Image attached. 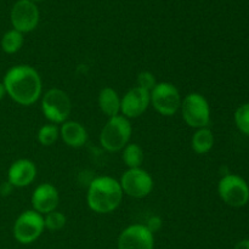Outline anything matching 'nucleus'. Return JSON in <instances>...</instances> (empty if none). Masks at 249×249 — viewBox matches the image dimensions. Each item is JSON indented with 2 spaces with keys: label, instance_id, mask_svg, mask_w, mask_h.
<instances>
[{
  "label": "nucleus",
  "instance_id": "a878e982",
  "mask_svg": "<svg viewBox=\"0 0 249 249\" xmlns=\"http://www.w3.org/2000/svg\"><path fill=\"white\" fill-rule=\"evenodd\" d=\"M233 249H249V238H246V240L240 241V242L235 246V248Z\"/></svg>",
  "mask_w": 249,
  "mask_h": 249
},
{
  "label": "nucleus",
  "instance_id": "6e6552de",
  "mask_svg": "<svg viewBox=\"0 0 249 249\" xmlns=\"http://www.w3.org/2000/svg\"><path fill=\"white\" fill-rule=\"evenodd\" d=\"M44 216L36 211H26L19 214L14 224V237L21 245H29L38 240L43 233Z\"/></svg>",
  "mask_w": 249,
  "mask_h": 249
},
{
  "label": "nucleus",
  "instance_id": "6ab92c4d",
  "mask_svg": "<svg viewBox=\"0 0 249 249\" xmlns=\"http://www.w3.org/2000/svg\"><path fill=\"white\" fill-rule=\"evenodd\" d=\"M1 49L6 53H16L23 45V34L16 29H10L2 36Z\"/></svg>",
  "mask_w": 249,
  "mask_h": 249
},
{
  "label": "nucleus",
  "instance_id": "7ed1b4c3",
  "mask_svg": "<svg viewBox=\"0 0 249 249\" xmlns=\"http://www.w3.org/2000/svg\"><path fill=\"white\" fill-rule=\"evenodd\" d=\"M131 124L124 116L108 118L100 133V143L108 152H118L129 143L131 136Z\"/></svg>",
  "mask_w": 249,
  "mask_h": 249
},
{
  "label": "nucleus",
  "instance_id": "393cba45",
  "mask_svg": "<svg viewBox=\"0 0 249 249\" xmlns=\"http://www.w3.org/2000/svg\"><path fill=\"white\" fill-rule=\"evenodd\" d=\"M12 189H14V186H12L9 181L2 182V185L0 186V192H1V195L6 196V195H10V192L12 191Z\"/></svg>",
  "mask_w": 249,
  "mask_h": 249
},
{
  "label": "nucleus",
  "instance_id": "1a4fd4ad",
  "mask_svg": "<svg viewBox=\"0 0 249 249\" xmlns=\"http://www.w3.org/2000/svg\"><path fill=\"white\" fill-rule=\"evenodd\" d=\"M123 194L133 198H143L148 196L153 189V179L146 170L141 168L128 169L119 180Z\"/></svg>",
  "mask_w": 249,
  "mask_h": 249
},
{
  "label": "nucleus",
  "instance_id": "4468645a",
  "mask_svg": "<svg viewBox=\"0 0 249 249\" xmlns=\"http://www.w3.org/2000/svg\"><path fill=\"white\" fill-rule=\"evenodd\" d=\"M36 167L31 160H17L7 170V181L14 187H26L34 181Z\"/></svg>",
  "mask_w": 249,
  "mask_h": 249
},
{
  "label": "nucleus",
  "instance_id": "f257e3e1",
  "mask_svg": "<svg viewBox=\"0 0 249 249\" xmlns=\"http://www.w3.org/2000/svg\"><path fill=\"white\" fill-rule=\"evenodd\" d=\"M6 94L21 106H31L41 96L43 84L39 73L27 65L14 66L2 80Z\"/></svg>",
  "mask_w": 249,
  "mask_h": 249
},
{
  "label": "nucleus",
  "instance_id": "5701e85b",
  "mask_svg": "<svg viewBox=\"0 0 249 249\" xmlns=\"http://www.w3.org/2000/svg\"><path fill=\"white\" fill-rule=\"evenodd\" d=\"M136 84H138L136 87L141 88L143 90H147V91H151L156 87L157 82H156V78L152 73L147 72V71H143V72L139 73Z\"/></svg>",
  "mask_w": 249,
  "mask_h": 249
},
{
  "label": "nucleus",
  "instance_id": "39448f33",
  "mask_svg": "<svg viewBox=\"0 0 249 249\" xmlns=\"http://www.w3.org/2000/svg\"><path fill=\"white\" fill-rule=\"evenodd\" d=\"M41 111L44 117L53 124H62L70 117L72 102L63 90L53 88L41 99Z\"/></svg>",
  "mask_w": 249,
  "mask_h": 249
},
{
  "label": "nucleus",
  "instance_id": "b1692460",
  "mask_svg": "<svg viewBox=\"0 0 249 249\" xmlns=\"http://www.w3.org/2000/svg\"><path fill=\"white\" fill-rule=\"evenodd\" d=\"M148 228V230L152 233H155L158 229L160 228V220L158 218H152L148 221V225H146Z\"/></svg>",
  "mask_w": 249,
  "mask_h": 249
},
{
  "label": "nucleus",
  "instance_id": "a211bd4d",
  "mask_svg": "<svg viewBox=\"0 0 249 249\" xmlns=\"http://www.w3.org/2000/svg\"><path fill=\"white\" fill-rule=\"evenodd\" d=\"M122 158L123 162L125 163L129 169L133 168H141V164L143 162V150L138 143H128L123 148Z\"/></svg>",
  "mask_w": 249,
  "mask_h": 249
},
{
  "label": "nucleus",
  "instance_id": "2eb2a0df",
  "mask_svg": "<svg viewBox=\"0 0 249 249\" xmlns=\"http://www.w3.org/2000/svg\"><path fill=\"white\" fill-rule=\"evenodd\" d=\"M60 136L63 142L73 148H79L87 143L88 133L84 126L74 121H66L60 128Z\"/></svg>",
  "mask_w": 249,
  "mask_h": 249
},
{
  "label": "nucleus",
  "instance_id": "ddd939ff",
  "mask_svg": "<svg viewBox=\"0 0 249 249\" xmlns=\"http://www.w3.org/2000/svg\"><path fill=\"white\" fill-rule=\"evenodd\" d=\"M58 191L53 184L44 182L36 187L32 195V207L33 211L38 212L41 215L56 211L58 206Z\"/></svg>",
  "mask_w": 249,
  "mask_h": 249
},
{
  "label": "nucleus",
  "instance_id": "dca6fc26",
  "mask_svg": "<svg viewBox=\"0 0 249 249\" xmlns=\"http://www.w3.org/2000/svg\"><path fill=\"white\" fill-rule=\"evenodd\" d=\"M99 106L102 113L108 118L121 113V97L112 88L106 87L99 94Z\"/></svg>",
  "mask_w": 249,
  "mask_h": 249
},
{
  "label": "nucleus",
  "instance_id": "0eeeda50",
  "mask_svg": "<svg viewBox=\"0 0 249 249\" xmlns=\"http://www.w3.org/2000/svg\"><path fill=\"white\" fill-rule=\"evenodd\" d=\"M150 97L153 108L162 116H174L181 107L180 92L172 83H157L150 91Z\"/></svg>",
  "mask_w": 249,
  "mask_h": 249
},
{
  "label": "nucleus",
  "instance_id": "412c9836",
  "mask_svg": "<svg viewBox=\"0 0 249 249\" xmlns=\"http://www.w3.org/2000/svg\"><path fill=\"white\" fill-rule=\"evenodd\" d=\"M233 118H235V124L238 130L249 136V102L241 105L236 109Z\"/></svg>",
  "mask_w": 249,
  "mask_h": 249
},
{
  "label": "nucleus",
  "instance_id": "f8f14e48",
  "mask_svg": "<svg viewBox=\"0 0 249 249\" xmlns=\"http://www.w3.org/2000/svg\"><path fill=\"white\" fill-rule=\"evenodd\" d=\"M150 104V91L134 87L121 99V113L128 119L138 118L145 113Z\"/></svg>",
  "mask_w": 249,
  "mask_h": 249
},
{
  "label": "nucleus",
  "instance_id": "423d86ee",
  "mask_svg": "<svg viewBox=\"0 0 249 249\" xmlns=\"http://www.w3.org/2000/svg\"><path fill=\"white\" fill-rule=\"evenodd\" d=\"M218 194L223 202L233 208L245 207L249 202V186L243 178L226 174L218 184Z\"/></svg>",
  "mask_w": 249,
  "mask_h": 249
},
{
  "label": "nucleus",
  "instance_id": "cd10ccee",
  "mask_svg": "<svg viewBox=\"0 0 249 249\" xmlns=\"http://www.w3.org/2000/svg\"><path fill=\"white\" fill-rule=\"evenodd\" d=\"M31 1H33V2L34 1H41V0H31Z\"/></svg>",
  "mask_w": 249,
  "mask_h": 249
},
{
  "label": "nucleus",
  "instance_id": "f3484780",
  "mask_svg": "<svg viewBox=\"0 0 249 249\" xmlns=\"http://www.w3.org/2000/svg\"><path fill=\"white\" fill-rule=\"evenodd\" d=\"M192 150L198 155H206L213 148L214 146V135L213 131L207 128L197 129L191 140Z\"/></svg>",
  "mask_w": 249,
  "mask_h": 249
},
{
  "label": "nucleus",
  "instance_id": "9b49d317",
  "mask_svg": "<svg viewBox=\"0 0 249 249\" xmlns=\"http://www.w3.org/2000/svg\"><path fill=\"white\" fill-rule=\"evenodd\" d=\"M155 237L142 224L130 225L118 237V249H153Z\"/></svg>",
  "mask_w": 249,
  "mask_h": 249
},
{
  "label": "nucleus",
  "instance_id": "f03ea898",
  "mask_svg": "<svg viewBox=\"0 0 249 249\" xmlns=\"http://www.w3.org/2000/svg\"><path fill=\"white\" fill-rule=\"evenodd\" d=\"M123 195L121 184L116 179L111 177L95 178L88 189V206L95 213H111L119 207Z\"/></svg>",
  "mask_w": 249,
  "mask_h": 249
},
{
  "label": "nucleus",
  "instance_id": "4be33fe9",
  "mask_svg": "<svg viewBox=\"0 0 249 249\" xmlns=\"http://www.w3.org/2000/svg\"><path fill=\"white\" fill-rule=\"evenodd\" d=\"M66 221H67V219H66L65 214L57 211L50 212L44 216V226L50 231H58L63 229L66 225Z\"/></svg>",
  "mask_w": 249,
  "mask_h": 249
},
{
  "label": "nucleus",
  "instance_id": "9d476101",
  "mask_svg": "<svg viewBox=\"0 0 249 249\" xmlns=\"http://www.w3.org/2000/svg\"><path fill=\"white\" fill-rule=\"evenodd\" d=\"M14 29L23 33L34 31L39 23V9L31 0H18L14 4L10 14Z\"/></svg>",
  "mask_w": 249,
  "mask_h": 249
},
{
  "label": "nucleus",
  "instance_id": "bb28decb",
  "mask_svg": "<svg viewBox=\"0 0 249 249\" xmlns=\"http://www.w3.org/2000/svg\"><path fill=\"white\" fill-rule=\"evenodd\" d=\"M5 95H6V90H5V87L4 84H2V82H0V101L4 99Z\"/></svg>",
  "mask_w": 249,
  "mask_h": 249
},
{
  "label": "nucleus",
  "instance_id": "aec40b11",
  "mask_svg": "<svg viewBox=\"0 0 249 249\" xmlns=\"http://www.w3.org/2000/svg\"><path fill=\"white\" fill-rule=\"evenodd\" d=\"M38 141L43 146H51L57 141L60 136V129L56 124H45L38 131Z\"/></svg>",
  "mask_w": 249,
  "mask_h": 249
},
{
  "label": "nucleus",
  "instance_id": "20e7f679",
  "mask_svg": "<svg viewBox=\"0 0 249 249\" xmlns=\"http://www.w3.org/2000/svg\"><path fill=\"white\" fill-rule=\"evenodd\" d=\"M180 108L185 123L191 128H207L211 123V107L206 97L198 92L186 95Z\"/></svg>",
  "mask_w": 249,
  "mask_h": 249
}]
</instances>
